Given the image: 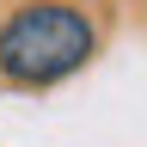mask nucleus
I'll list each match as a JSON object with an SVG mask.
<instances>
[{
    "label": "nucleus",
    "mask_w": 147,
    "mask_h": 147,
    "mask_svg": "<svg viewBox=\"0 0 147 147\" xmlns=\"http://www.w3.org/2000/svg\"><path fill=\"white\" fill-rule=\"evenodd\" d=\"M98 55V25L74 0H25L0 18V80L55 86Z\"/></svg>",
    "instance_id": "nucleus-1"
}]
</instances>
